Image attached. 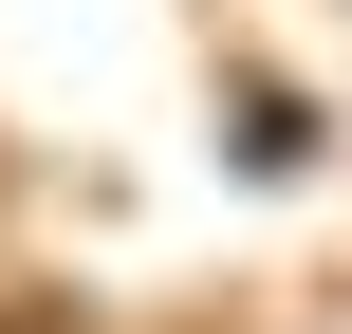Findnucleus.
I'll return each instance as SVG.
<instances>
[{
	"mask_svg": "<svg viewBox=\"0 0 352 334\" xmlns=\"http://www.w3.org/2000/svg\"><path fill=\"white\" fill-rule=\"evenodd\" d=\"M0 334H74V298H0Z\"/></svg>",
	"mask_w": 352,
	"mask_h": 334,
	"instance_id": "nucleus-1",
	"label": "nucleus"
}]
</instances>
